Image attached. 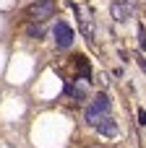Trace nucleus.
Here are the masks:
<instances>
[{
  "instance_id": "1",
  "label": "nucleus",
  "mask_w": 146,
  "mask_h": 148,
  "mask_svg": "<svg viewBox=\"0 0 146 148\" xmlns=\"http://www.w3.org/2000/svg\"><path fill=\"white\" fill-rule=\"evenodd\" d=\"M26 13H29L31 21H39V23H42V21H47V18L55 16V3H52V0H34Z\"/></svg>"
},
{
  "instance_id": "2",
  "label": "nucleus",
  "mask_w": 146,
  "mask_h": 148,
  "mask_svg": "<svg viewBox=\"0 0 146 148\" xmlns=\"http://www.w3.org/2000/svg\"><path fill=\"white\" fill-rule=\"evenodd\" d=\"M52 34H55V42H57V47H60V49H68V47L73 44V39H76L73 29H71L65 21H57V23H55V31H52Z\"/></svg>"
},
{
  "instance_id": "3",
  "label": "nucleus",
  "mask_w": 146,
  "mask_h": 148,
  "mask_svg": "<svg viewBox=\"0 0 146 148\" xmlns=\"http://www.w3.org/2000/svg\"><path fill=\"white\" fill-rule=\"evenodd\" d=\"M136 16V0H123V3H112V18L125 23Z\"/></svg>"
},
{
  "instance_id": "4",
  "label": "nucleus",
  "mask_w": 146,
  "mask_h": 148,
  "mask_svg": "<svg viewBox=\"0 0 146 148\" xmlns=\"http://www.w3.org/2000/svg\"><path fill=\"white\" fill-rule=\"evenodd\" d=\"M94 127H97V130H99V135H104V138H115V135H118V122H115L110 114H104Z\"/></svg>"
},
{
  "instance_id": "5",
  "label": "nucleus",
  "mask_w": 146,
  "mask_h": 148,
  "mask_svg": "<svg viewBox=\"0 0 146 148\" xmlns=\"http://www.w3.org/2000/svg\"><path fill=\"white\" fill-rule=\"evenodd\" d=\"M91 109H94V112H99V114H110V109H112V104H110V99H107V94H99V96L94 99V104H91Z\"/></svg>"
},
{
  "instance_id": "6",
  "label": "nucleus",
  "mask_w": 146,
  "mask_h": 148,
  "mask_svg": "<svg viewBox=\"0 0 146 148\" xmlns=\"http://www.w3.org/2000/svg\"><path fill=\"white\" fill-rule=\"evenodd\" d=\"M26 34H29L31 39H37V42H39V39H44V29H42V23H39V21H31V23L26 26Z\"/></svg>"
},
{
  "instance_id": "7",
  "label": "nucleus",
  "mask_w": 146,
  "mask_h": 148,
  "mask_svg": "<svg viewBox=\"0 0 146 148\" xmlns=\"http://www.w3.org/2000/svg\"><path fill=\"white\" fill-rule=\"evenodd\" d=\"M65 94H68V96H73V99H86V88L73 86V83H68V86H65Z\"/></svg>"
},
{
  "instance_id": "8",
  "label": "nucleus",
  "mask_w": 146,
  "mask_h": 148,
  "mask_svg": "<svg viewBox=\"0 0 146 148\" xmlns=\"http://www.w3.org/2000/svg\"><path fill=\"white\" fill-rule=\"evenodd\" d=\"M84 117H86V122H89V125H91V127H94V125H97V122H99V120H102V117H104V114H99V112H94V109H91V107H89V109H86V114H84Z\"/></svg>"
},
{
  "instance_id": "9",
  "label": "nucleus",
  "mask_w": 146,
  "mask_h": 148,
  "mask_svg": "<svg viewBox=\"0 0 146 148\" xmlns=\"http://www.w3.org/2000/svg\"><path fill=\"white\" fill-rule=\"evenodd\" d=\"M81 31H84V36H86V39H91V36H94V29H91V21H89V18H81Z\"/></svg>"
},
{
  "instance_id": "10",
  "label": "nucleus",
  "mask_w": 146,
  "mask_h": 148,
  "mask_svg": "<svg viewBox=\"0 0 146 148\" xmlns=\"http://www.w3.org/2000/svg\"><path fill=\"white\" fill-rule=\"evenodd\" d=\"M138 44H141V49H146V29L144 26H138Z\"/></svg>"
},
{
  "instance_id": "11",
  "label": "nucleus",
  "mask_w": 146,
  "mask_h": 148,
  "mask_svg": "<svg viewBox=\"0 0 146 148\" xmlns=\"http://www.w3.org/2000/svg\"><path fill=\"white\" fill-rule=\"evenodd\" d=\"M138 122H141V125H146V112H138Z\"/></svg>"
},
{
  "instance_id": "12",
  "label": "nucleus",
  "mask_w": 146,
  "mask_h": 148,
  "mask_svg": "<svg viewBox=\"0 0 146 148\" xmlns=\"http://www.w3.org/2000/svg\"><path fill=\"white\" fill-rule=\"evenodd\" d=\"M138 65H141V68H144V73H146V60H144V57H141V60H138Z\"/></svg>"
}]
</instances>
